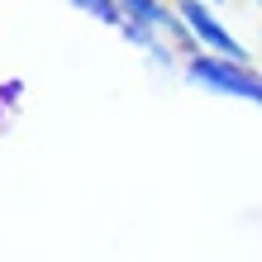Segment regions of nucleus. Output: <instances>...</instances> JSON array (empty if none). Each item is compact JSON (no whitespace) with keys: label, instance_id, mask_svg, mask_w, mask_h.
I'll return each instance as SVG.
<instances>
[{"label":"nucleus","instance_id":"obj_1","mask_svg":"<svg viewBox=\"0 0 262 262\" xmlns=\"http://www.w3.org/2000/svg\"><path fill=\"white\" fill-rule=\"evenodd\" d=\"M181 76H186L195 91H210V96L262 105V72H253V62H234V57H220V53L195 48L186 57V67H181Z\"/></svg>","mask_w":262,"mask_h":262},{"label":"nucleus","instance_id":"obj_2","mask_svg":"<svg viewBox=\"0 0 262 262\" xmlns=\"http://www.w3.org/2000/svg\"><path fill=\"white\" fill-rule=\"evenodd\" d=\"M172 5L181 10V19H186L191 38H195L205 53L234 57V62H253V53H248V48H243V43L220 24V14H214V0H172Z\"/></svg>","mask_w":262,"mask_h":262},{"label":"nucleus","instance_id":"obj_3","mask_svg":"<svg viewBox=\"0 0 262 262\" xmlns=\"http://www.w3.org/2000/svg\"><path fill=\"white\" fill-rule=\"evenodd\" d=\"M119 10H124V19H129V24L158 29V34H167L177 48H186V53L200 48V43L191 38L186 19H181V10H177V5H167V0H119Z\"/></svg>","mask_w":262,"mask_h":262},{"label":"nucleus","instance_id":"obj_4","mask_svg":"<svg viewBox=\"0 0 262 262\" xmlns=\"http://www.w3.org/2000/svg\"><path fill=\"white\" fill-rule=\"evenodd\" d=\"M81 14H91L96 24H105V29H119L124 24V10H119V0H72Z\"/></svg>","mask_w":262,"mask_h":262},{"label":"nucleus","instance_id":"obj_5","mask_svg":"<svg viewBox=\"0 0 262 262\" xmlns=\"http://www.w3.org/2000/svg\"><path fill=\"white\" fill-rule=\"evenodd\" d=\"M214 5H220V0H214Z\"/></svg>","mask_w":262,"mask_h":262},{"label":"nucleus","instance_id":"obj_6","mask_svg":"<svg viewBox=\"0 0 262 262\" xmlns=\"http://www.w3.org/2000/svg\"><path fill=\"white\" fill-rule=\"evenodd\" d=\"M257 5H262V0H257Z\"/></svg>","mask_w":262,"mask_h":262}]
</instances>
